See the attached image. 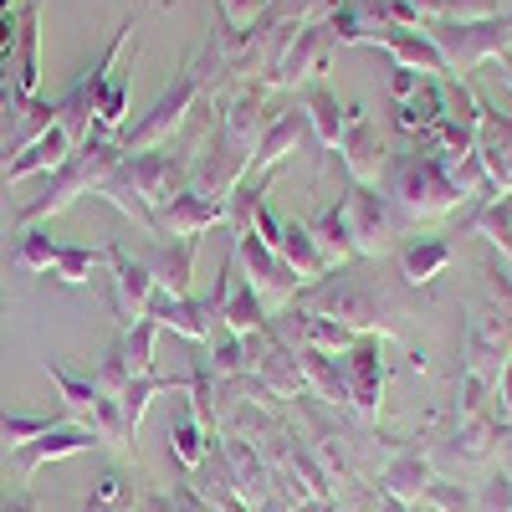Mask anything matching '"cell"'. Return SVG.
Instances as JSON below:
<instances>
[{
  "label": "cell",
  "mask_w": 512,
  "mask_h": 512,
  "mask_svg": "<svg viewBox=\"0 0 512 512\" xmlns=\"http://www.w3.org/2000/svg\"><path fill=\"white\" fill-rule=\"evenodd\" d=\"M123 164V144L118 139H88L82 144L57 175H47V190H41L31 205H21V216H16V226L21 231H31V226H41V221H52V216H62L67 205H77L82 195H98L103 190V180L113 175V169Z\"/></svg>",
  "instance_id": "6da1fadb"
},
{
  "label": "cell",
  "mask_w": 512,
  "mask_h": 512,
  "mask_svg": "<svg viewBox=\"0 0 512 512\" xmlns=\"http://www.w3.org/2000/svg\"><path fill=\"white\" fill-rule=\"evenodd\" d=\"M210 62H221V52H216V41H205V47H200V57L175 77V88H169L134 128H123V134H118V144H123V154H149V149H159L164 139H175V128L190 118V108L205 98V88H210Z\"/></svg>",
  "instance_id": "7a4b0ae2"
},
{
  "label": "cell",
  "mask_w": 512,
  "mask_h": 512,
  "mask_svg": "<svg viewBox=\"0 0 512 512\" xmlns=\"http://www.w3.org/2000/svg\"><path fill=\"white\" fill-rule=\"evenodd\" d=\"M236 246V262H241V272L251 277V287H256V297L267 303V313L272 308H287V303H297V292H303V282H297V272L282 262V256L256 236V231H246V236H236L231 241Z\"/></svg>",
  "instance_id": "3957f363"
},
{
  "label": "cell",
  "mask_w": 512,
  "mask_h": 512,
  "mask_svg": "<svg viewBox=\"0 0 512 512\" xmlns=\"http://www.w3.org/2000/svg\"><path fill=\"white\" fill-rule=\"evenodd\" d=\"M108 272H113V287H108V308L118 318V333L134 328L149 318V297H154V272L144 256H134L128 246H108Z\"/></svg>",
  "instance_id": "277c9868"
},
{
  "label": "cell",
  "mask_w": 512,
  "mask_h": 512,
  "mask_svg": "<svg viewBox=\"0 0 512 512\" xmlns=\"http://www.w3.org/2000/svg\"><path fill=\"white\" fill-rule=\"evenodd\" d=\"M226 221V200L216 195H200V190H180L169 205L154 210V231L159 241H185V236H205L210 226Z\"/></svg>",
  "instance_id": "5b68a950"
},
{
  "label": "cell",
  "mask_w": 512,
  "mask_h": 512,
  "mask_svg": "<svg viewBox=\"0 0 512 512\" xmlns=\"http://www.w3.org/2000/svg\"><path fill=\"white\" fill-rule=\"evenodd\" d=\"M216 303H210V297H169V292H154L149 297V323L164 333H180V338H190V344H210V338H216Z\"/></svg>",
  "instance_id": "8992f818"
},
{
  "label": "cell",
  "mask_w": 512,
  "mask_h": 512,
  "mask_svg": "<svg viewBox=\"0 0 512 512\" xmlns=\"http://www.w3.org/2000/svg\"><path fill=\"white\" fill-rule=\"evenodd\" d=\"M82 451H98V436L88 431V425H77V420H62L57 431H47V436H36L31 446L11 451V466H16V477H21V482H31L41 466L67 461V456H82Z\"/></svg>",
  "instance_id": "52a82bcc"
},
{
  "label": "cell",
  "mask_w": 512,
  "mask_h": 512,
  "mask_svg": "<svg viewBox=\"0 0 512 512\" xmlns=\"http://www.w3.org/2000/svg\"><path fill=\"white\" fill-rule=\"evenodd\" d=\"M221 323H226V333H241V338L262 333V328L272 323L267 303L256 297L251 277H246L241 262H236V246H231V256H226V303H221Z\"/></svg>",
  "instance_id": "ba28073f"
},
{
  "label": "cell",
  "mask_w": 512,
  "mask_h": 512,
  "mask_svg": "<svg viewBox=\"0 0 512 512\" xmlns=\"http://www.w3.org/2000/svg\"><path fill=\"white\" fill-rule=\"evenodd\" d=\"M195 256H200V236H185V241H154V251L144 256L149 272H154V292L190 297V292H195Z\"/></svg>",
  "instance_id": "9c48e42d"
},
{
  "label": "cell",
  "mask_w": 512,
  "mask_h": 512,
  "mask_svg": "<svg viewBox=\"0 0 512 512\" xmlns=\"http://www.w3.org/2000/svg\"><path fill=\"white\" fill-rule=\"evenodd\" d=\"M72 154H77V149H72V139L52 123L47 134L31 139L16 159H6V185H21V180H31V175H57V169H62Z\"/></svg>",
  "instance_id": "30bf717a"
},
{
  "label": "cell",
  "mask_w": 512,
  "mask_h": 512,
  "mask_svg": "<svg viewBox=\"0 0 512 512\" xmlns=\"http://www.w3.org/2000/svg\"><path fill=\"white\" fill-rule=\"evenodd\" d=\"M303 123H308L303 108H287V113H277V118L262 128V139H256V154H251V169H256V175H272V169L297 149V139H303Z\"/></svg>",
  "instance_id": "8fae6325"
},
{
  "label": "cell",
  "mask_w": 512,
  "mask_h": 512,
  "mask_svg": "<svg viewBox=\"0 0 512 512\" xmlns=\"http://www.w3.org/2000/svg\"><path fill=\"white\" fill-rule=\"evenodd\" d=\"M277 256L297 272V282H318L323 272H328V256L318 251V241H313V231L303 226V221H282V236H277Z\"/></svg>",
  "instance_id": "7c38bea8"
},
{
  "label": "cell",
  "mask_w": 512,
  "mask_h": 512,
  "mask_svg": "<svg viewBox=\"0 0 512 512\" xmlns=\"http://www.w3.org/2000/svg\"><path fill=\"white\" fill-rule=\"evenodd\" d=\"M379 379H384V369H379L374 344H354V349L344 354V390H349V400H354V410H359V415H374Z\"/></svg>",
  "instance_id": "4fadbf2b"
},
{
  "label": "cell",
  "mask_w": 512,
  "mask_h": 512,
  "mask_svg": "<svg viewBox=\"0 0 512 512\" xmlns=\"http://www.w3.org/2000/svg\"><path fill=\"white\" fill-rule=\"evenodd\" d=\"M210 436L216 431H205V420L195 415V405L185 400V410L169 420V451H175V461L185 466V472L195 477L200 466H205V456H210Z\"/></svg>",
  "instance_id": "5bb4252c"
},
{
  "label": "cell",
  "mask_w": 512,
  "mask_h": 512,
  "mask_svg": "<svg viewBox=\"0 0 512 512\" xmlns=\"http://www.w3.org/2000/svg\"><path fill=\"white\" fill-rule=\"evenodd\" d=\"M349 226H354V246L359 251H379L384 241H390V216H384V205L374 190H354L349 200Z\"/></svg>",
  "instance_id": "9a60e30c"
},
{
  "label": "cell",
  "mask_w": 512,
  "mask_h": 512,
  "mask_svg": "<svg viewBox=\"0 0 512 512\" xmlns=\"http://www.w3.org/2000/svg\"><path fill=\"white\" fill-rule=\"evenodd\" d=\"M41 11L36 6H26V16H21V62H16V103H31L36 98V82H41Z\"/></svg>",
  "instance_id": "2e32d148"
},
{
  "label": "cell",
  "mask_w": 512,
  "mask_h": 512,
  "mask_svg": "<svg viewBox=\"0 0 512 512\" xmlns=\"http://www.w3.org/2000/svg\"><path fill=\"white\" fill-rule=\"evenodd\" d=\"M103 267H108V246H72V241H57V262H52V277H57V282L82 287V282H93Z\"/></svg>",
  "instance_id": "e0dca14e"
},
{
  "label": "cell",
  "mask_w": 512,
  "mask_h": 512,
  "mask_svg": "<svg viewBox=\"0 0 512 512\" xmlns=\"http://www.w3.org/2000/svg\"><path fill=\"white\" fill-rule=\"evenodd\" d=\"M308 231H313L318 251L328 256V267L359 251V246H354V226H349V205H333V210H323V216H318Z\"/></svg>",
  "instance_id": "ac0fdd59"
},
{
  "label": "cell",
  "mask_w": 512,
  "mask_h": 512,
  "mask_svg": "<svg viewBox=\"0 0 512 512\" xmlns=\"http://www.w3.org/2000/svg\"><path fill=\"white\" fill-rule=\"evenodd\" d=\"M67 415H11V410H0V451H21L31 446L36 436H47L57 431Z\"/></svg>",
  "instance_id": "d6986e66"
},
{
  "label": "cell",
  "mask_w": 512,
  "mask_h": 512,
  "mask_svg": "<svg viewBox=\"0 0 512 512\" xmlns=\"http://www.w3.org/2000/svg\"><path fill=\"white\" fill-rule=\"evenodd\" d=\"M205 369L216 374V379H246V374H251V349H246V338H241V333L216 338V344L205 349Z\"/></svg>",
  "instance_id": "ffe728a7"
},
{
  "label": "cell",
  "mask_w": 512,
  "mask_h": 512,
  "mask_svg": "<svg viewBox=\"0 0 512 512\" xmlns=\"http://www.w3.org/2000/svg\"><path fill=\"white\" fill-rule=\"evenodd\" d=\"M303 108H308V118H313V128H318V144H323V149H338V139H344V118H338L333 93H328V88H308Z\"/></svg>",
  "instance_id": "44dd1931"
},
{
  "label": "cell",
  "mask_w": 512,
  "mask_h": 512,
  "mask_svg": "<svg viewBox=\"0 0 512 512\" xmlns=\"http://www.w3.org/2000/svg\"><path fill=\"white\" fill-rule=\"evenodd\" d=\"M154 338H159V328H154L149 318L118 333V344H123V359H128V369H134V379H139V374H154Z\"/></svg>",
  "instance_id": "7402d4cb"
},
{
  "label": "cell",
  "mask_w": 512,
  "mask_h": 512,
  "mask_svg": "<svg viewBox=\"0 0 512 512\" xmlns=\"http://www.w3.org/2000/svg\"><path fill=\"white\" fill-rule=\"evenodd\" d=\"M52 262H57V241L47 236V231H21V241H16V267L21 272H52Z\"/></svg>",
  "instance_id": "603a6c76"
},
{
  "label": "cell",
  "mask_w": 512,
  "mask_h": 512,
  "mask_svg": "<svg viewBox=\"0 0 512 512\" xmlns=\"http://www.w3.org/2000/svg\"><path fill=\"white\" fill-rule=\"evenodd\" d=\"M338 149L349 154V169H354L359 180L369 175V169H374V159H379V149L369 144V123H364V118H354V123H349V134L338 139Z\"/></svg>",
  "instance_id": "cb8c5ba5"
},
{
  "label": "cell",
  "mask_w": 512,
  "mask_h": 512,
  "mask_svg": "<svg viewBox=\"0 0 512 512\" xmlns=\"http://www.w3.org/2000/svg\"><path fill=\"white\" fill-rule=\"evenodd\" d=\"M21 47V21H16V0H0V88H6L11 57Z\"/></svg>",
  "instance_id": "d4e9b609"
},
{
  "label": "cell",
  "mask_w": 512,
  "mask_h": 512,
  "mask_svg": "<svg viewBox=\"0 0 512 512\" xmlns=\"http://www.w3.org/2000/svg\"><path fill=\"white\" fill-rule=\"evenodd\" d=\"M221 26L231 31H251V26H262V16L272 11V0H221Z\"/></svg>",
  "instance_id": "484cf974"
},
{
  "label": "cell",
  "mask_w": 512,
  "mask_h": 512,
  "mask_svg": "<svg viewBox=\"0 0 512 512\" xmlns=\"http://www.w3.org/2000/svg\"><path fill=\"white\" fill-rule=\"evenodd\" d=\"M123 497H128V492H123V477H118V472H103L98 487H93V497H88V512H118Z\"/></svg>",
  "instance_id": "4316f807"
},
{
  "label": "cell",
  "mask_w": 512,
  "mask_h": 512,
  "mask_svg": "<svg viewBox=\"0 0 512 512\" xmlns=\"http://www.w3.org/2000/svg\"><path fill=\"white\" fill-rule=\"evenodd\" d=\"M436 267H446V246H410L405 251V272L420 282V277H431Z\"/></svg>",
  "instance_id": "83f0119b"
},
{
  "label": "cell",
  "mask_w": 512,
  "mask_h": 512,
  "mask_svg": "<svg viewBox=\"0 0 512 512\" xmlns=\"http://www.w3.org/2000/svg\"><path fill=\"white\" fill-rule=\"evenodd\" d=\"M292 512H338V507H333L328 497H308V502H297Z\"/></svg>",
  "instance_id": "f1b7e54d"
},
{
  "label": "cell",
  "mask_w": 512,
  "mask_h": 512,
  "mask_svg": "<svg viewBox=\"0 0 512 512\" xmlns=\"http://www.w3.org/2000/svg\"><path fill=\"white\" fill-rule=\"evenodd\" d=\"M6 159H11V154H6V149H0V185H6Z\"/></svg>",
  "instance_id": "f546056e"
}]
</instances>
